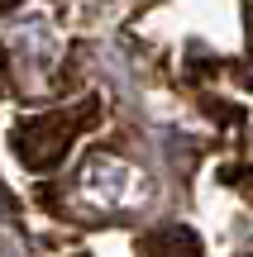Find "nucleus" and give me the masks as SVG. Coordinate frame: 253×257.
Listing matches in <instances>:
<instances>
[{
	"label": "nucleus",
	"instance_id": "f03ea898",
	"mask_svg": "<svg viewBox=\"0 0 253 257\" xmlns=\"http://www.w3.org/2000/svg\"><path fill=\"white\" fill-rule=\"evenodd\" d=\"M143 248H148V257H206L201 238L191 229H177V224H172V229H158Z\"/></svg>",
	"mask_w": 253,
	"mask_h": 257
},
{
	"label": "nucleus",
	"instance_id": "f257e3e1",
	"mask_svg": "<svg viewBox=\"0 0 253 257\" xmlns=\"http://www.w3.org/2000/svg\"><path fill=\"white\" fill-rule=\"evenodd\" d=\"M96 119H101V100H81L76 110H48V114H34V119H19L10 143H15L19 162L29 172H53L67 157L72 138L81 128H91Z\"/></svg>",
	"mask_w": 253,
	"mask_h": 257
},
{
	"label": "nucleus",
	"instance_id": "7ed1b4c3",
	"mask_svg": "<svg viewBox=\"0 0 253 257\" xmlns=\"http://www.w3.org/2000/svg\"><path fill=\"white\" fill-rule=\"evenodd\" d=\"M10 5H15V0H0V10H10Z\"/></svg>",
	"mask_w": 253,
	"mask_h": 257
}]
</instances>
